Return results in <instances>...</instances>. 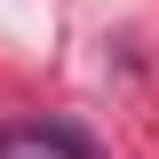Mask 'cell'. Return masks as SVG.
<instances>
[{
  "mask_svg": "<svg viewBox=\"0 0 159 159\" xmlns=\"http://www.w3.org/2000/svg\"><path fill=\"white\" fill-rule=\"evenodd\" d=\"M0 159H103V151L64 119H16V127H0Z\"/></svg>",
  "mask_w": 159,
  "mask_h": 159,
  "instance_id": "obj_1",
  "label": "cell"
}]
</instances>
